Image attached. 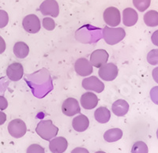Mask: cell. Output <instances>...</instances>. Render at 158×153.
<instances>
[{
	"mask_svg": "<svg viewBox=\"0 0 158 153\" xmlns=\"http://www.w3.org/2000/svg\"><path fill=\"white\" fill-rule=\"evenodd\" d=\"M153 80H154V81L158 84V66L156 67L155 69H153Z\"/></svg>",
	"mask_w": 158,
	"mask_h": 153,
	"instance_id": "obj_34",
	"label": "cell"
},
{
	"mask_svg": "<svg viewBox=\"0 0 158 153\" xmlns=\"http://www.w3.org/2000/svg\"><path fill=\"white\" fill-rule=\"evenodd\" d=\"M8 107V102L5 97L0 95V110H5Z\"/></svg>",
	"mask_w": 158,
	"mask_h": 153,
	"instance_id": "obj_29",
	"label": "cell"
},
{
	"mask_svg": "<svg viewBox=\"0 0 158 153\" xmlns=\"http://www.w3.org/2000/svg\"><path fill=\"white\" fill-rule=\"evenodd\" d=\"M62 111L65 115L71 117L80 113L81 108L78 101L74 98H68L63 102L62 105Z\"/></svg>",
	"mask_w": 158,
	"mask_h": 153,
	"instance_id": "obj_8",
	"label": "cell"
},
{
	"mask_svg": "<svg viewBox=\"0 0 158 153\" xmlns=\"http://www.w3.org/2000/svg\"><path fill=\"white\" fill-rule=\"evenodd\" d=\"M104 22L111 27H116L117 25L120 24L121 17L120 12L114 6H110L107 8L103 14Z\"/></svg>",
	"mask_w": 158,
	"mask_h": 153,
	"instance_id": "obj_5",
	"label": "cell"
},
{
	"mask_svg": "<svg viewBox=\"0 0 158 153\" xmlns=\"http://www.w3.org/2000/svg\"><path fill=\"white\" fill-rule=\"evenodd\" d=\"M109 54L104 49H98L94 50L90 55V63L93 66L100 68L108 62Z\"/></svg>",
	"mask_w": 158,
	"mask_h": 153,
	"instance_id": "obj_10",
	"label": "cell"
},
{
	"mask_svg": "<svg viewBox=\"0 0 158 153\" xmlns=\"http://www.w3.org/2000/svg\"><path fill=\"white\" fill-rule=\"evenodd\" d=\"M144 22L149 27H155L158 25V12L156 10H149L144 15Z\"/></svg>",
	"mask_w": 158,
	"mask_h": 153,
	"instance_id": "obj_21",
	"label": "cell"
},
{
	"mask_svg": "<svg viewBox=\"0 0 158 153\" xmlns=\"http://www.w3.org/2000/svg\"><path fill=\"white\" fill-rule=\"evenodd\" d=\"M81 104L85 110L94 109L98 104V97L93 92H85L81 95Z\"/></svg>",
	"mask_w": 158,
	"mask_h": 153,
	"instance_id": "obj_14",
	"label": "cell"
},
{
	"mask_svg": "<svg viewBox=\"0 0 158 153\" xmlns=\"http://www.w3.org/2000/svg\"><path fill=\"white\" fill-rule=\"evenodd\" d=\"M71 153H89L88 150L85 148H76L72 150Z\"/></svg>",
	"mask_w": 158,
	"mask_h": 153,
	"instance_id": "obj_32",
	"label": "cell"
},
{
	"mask_svg": "<svg viewBox=\"0 0 158 153\" xmlns=\"http://www.w3.org/2000/svg\"><path fill=\"white\" fill-rule=\"evenodd\" d=\"M14 53L18 58H26L29 55V47L25 42H17L14 46Z\"/></svg>",
	"mask_w": 158,
	"mask_h": 153,
	"instance_id": "obj_19",
	"label": "cell"
},
{
	"mask_svg": "<svg viewBox=\"0 0 158 153\" xmlns=\"http://www.w3.org/2000/svg\"><path fill=\"white\" fill-rule=\"evenodd\" d=\"M6 47V45L5 40L2 36H0V54H2L5 51Z\"/></svg>",
	"mask_w": 158,
	"mask_h": 153,
	"instance_id": "obj_31",
	"label": "cell"
},
{
	"mask_svg": "<svg viewBox=\"0 0 158 153\" xmlns=\"http://www.w3.org/2000/svg\"><path fill=\"white\" fill-rule=\"evenodd\" d=\"M156 137H157V139H158V130L157 131H156Z\"/></svg>",
	"mask_w": 158,
	"mask_h": 153,
	"instance_id": "obj_36",
	"label": "cell"
},
{
	"mask_svg": "<svg viewBox=\"0 0 158 153\" xmlns=\"http://www.w3.org/2000/svg\"><path fill=\"white\" fill-rule=\"evenodd\" d=\"M24 74L23 66L19 62H14L7 67L6 75L12 81H18L22 78Z\"/></svg>",
	"mask_w": 158,
	"mask_h": 153,
	"instance_id": "obj_12",
	"label": "cell"
},
{
	"mask_svg": "<svg viewBox=\"0 0 158 153\" xmlns=\"http://www.w3.org/2000/svg\"><path fill=\"white\" fill-rule=\"evenodd\" d=\"M94 117L99 123L104 124L108 123L111 119V112L106 107H100L95 111Z\"/></svg>",
	"mask_w": 158,
	"mask_h": 153,
	"instance_id": "obj_18",
	"label": "cell"
},
{
	"mask_svg": "<svg viewBox=\"0 0 158 153\" xmlns=\"http://www.w3.org/2000/svg\"><path fill=\"white\" fill-rule=\"evenodd\" d=\"M43 26L45 29H47L48 31H52L55 29L56 27V22L55 21L51 18H44L43 19Z\"/></svg>",
	"mask_w": 158,
	"mask_h": 153,
	"instance_id": "obj_25",
	"label": "cell"
},
{
	"mask_svg": "<svg viewBox=\"0 0 158 153\" xmlns=\"http://www.w3.org/2000/svg\"><path fill=\"white\" fill-rule=\"evenodd\" d=\"M23 28L27 33H36L40 30V21L39 18L35 14H29L24 18L22 21Z\"/></svg>",
	"mask_w": 158,
	"mask_h": 153,
	"instance_id": "obj_6",
	"label": "cell"
},
{
	"mask_svg": "<svg viewBox=\"0 0 158 153\" xmlns=\"http://www.w3.org/2000/svg\"><path fill=\"white\" fill-rule=\"evenodd\" d=\"M123 137V131L118 128L110 129L104 134V139L107 142H115Z\"/></svg>",
	"mask_w": 158,
	"mask_h": 153,
	"instance_id": "obj_20",
	"label": "cell"
},
{
	"mask_svg": "<svg viewBox=\"0 0 158 153\" xmlns=\"http://www.w3.org/2000/svg\"><path fill=\"white\" fill-rule=\"evenodd\" d=\"M118 73V69L114 63H106L100 67L98 71L99 76L104 81H111L116 78Z\"/></svg>",
	"mask_w": 158,
	"mask_h": 153,
	"instance_id": "obj_4",
	"label": "cell"
},
{
	"mask_svg": "<svg viewBox=\"0 0 158 153\" xmlns=\"http://www.w3.org/2000/svg\"><path fill=\"white\" fill-rule=\"evenodd\" d=\"M26 153H45L44 149L42 146L37 144H32L27 148Z\"/></svg>",
	"mask_w": 158,
	"mask_h": 153,
	"instance_id": "obj_27",
	"label": "cell"
},
{
	"mask_svg": "<svg viewBox=\"0 0 158 153\" xmlns=\"http://www.w3.org/2000/svg\"><path fill=\"white\" fill-rule=\"evenodd\" d=\"M6 121V115L4 112L0 111V126L3 125Z\"/></svg>",
	"mask_w": 158,
	"mask_h": 153,
	"instance_id": "obj_33",
	"label": "cell"
},
{
	"mask_svg": "<svg viewBox=\"0 0 158 153\" xmlns=\"http://www.w3.org/2000/svg\"><path fill=\"white\" fill-rule=\"evenodd\" d=\"M147 61L151 65H158V49L151 50L148 53Z\"/></svg>",
	"mask_w": 158,
	"mask_h": 153,
	"instance_id": "obj_24",
	"label": "cell"
},
{
	"mask_svg": "<svg viewBox=\"0 0 158 153\" xmlns=\"http://www.w3.org/2000/svg\"><path fill=\"white\" fill-rule=\"evenodd\" d=\"M95 153H106V152H104V151H98Z\"/></svg>",
	"mask_w": 158,
	"mask_h": 153,
	"instance_id": "obj_35",
	"label": "cell"
},
{
	"mask_svg": "<svg viewBox=\"0 0 158 153\" xmlns=\"http://www.w3.org/2000/svg\"><path fill=\"white\" fill-rule=\"evenodd\" d=\"M36 132L42 139L45 141H50L56 137L59 129L51 120H42L36 126Z\"/></svg>",
	"mask_w": 158,
	"mask_h": 153,
	"instance_id": "obj_1",
	"label": "cell"
},
{
	"mask_svg": "<svg viewBox=\"0 0 158 153\" xmlns=\"http://www.w3.org/2000/svg\"><path fill=\"white\" fill-rule=\"evenodd\" d=\"M149 149L148 146L143 141H137L134 144L132 149H131V153H148Z\"/></svg>",
	"mask_w": 158,
	"mask_h": 153,
	"instance_id": "obj_22",
	"label": "cell"
},
{
	"mask_svg": "<svg viewBox=\"0 0 158 153\" xmlns=\"http://www.w3.org/2000/svg\"><path fill=\"white\" fill-rule=\"evenodd\" d=\"M150 98L155 104L158 105V86L153 87L150 90Z\"/></svg>",
	"mask_w": 158,
	"mask_h": 153,
	"instance_id": "obj_28",
	"label": "cell"
},
{
	"mask_svg": "<svg viewBox=\"0 0 158 153\" xmlns=\"http://www.w3.org/2000/svg\"><path fill=\"white\" fill-rule=\"evenodd\" d=\"M75 72L81 77H86L93 73V66L88 59L85 58H81L77 59L74 64Z\"/></svg>",
	"mask_w": 158,
	"mask_h": 153,
	"instance_id": "obj_11",
	"label": "cell"
},
{
	"mask_svg": "<svg viewBox=\"0 0 158 153\" xmlns=\"http://www.w3.org/2000/svg\"><path fill=\"white\" fill-rule=\"evenodd\" d=\"M40 10L44 16L56 18L59 14V4L56 0H44L40 6Z\"/></svg>",
	"mask_w": 158,
	"mask_h": 153,
	"instance_id": "obj_7",
	"label": "cell"
},
{
	"mask_svg": "<svg viewBox=\"0 0 158 153\" xmlns=\"http://www.w3.org/2000/svg\"><path fill=\"white\" fill-rule=\"evenodd\" d=\"M129 103L124 99H118L115 101L111 107V111L116 116L123 117L126 115L129 111Z\"/></svg>",
	"mask_w": 158,
	"mask_h": 153,
	"instance_id": "obj_16",
	"label": "cell"
},
{
	"mask_svg": "<svg viewBox=\"0 0 158 153\" xmlns=\"http://www.w3.org/2000/svg\"><path fill=\"white\" fill-rule=\"evenodd\" d=\"M89 126V120L84 115H79L76 116L72 121V126L75 131L84 132L88 129Z\"/></svg>",
	"mask_w": 158,
	"mask_h": 153,
	"instance_id": "obj_17",
	"label": "cell"
},
{
	"mask_svg": "<svg viewBox=\"0 0 158 153\" xmlns=\"http://www.w3.org/2000/svg\"><path fill=\"white\" fill-rule=\"evenodd\" d=\"M8 131L13 137L21 138L23 137L27 131L26 125L22 119H14L8 124Z\"/></svg>",
	"mask_w": 158,
	"mask_h": 153,
	"instance_id": "obj_3",
	"label": "cell"
},
{
	"mask_svg": "<svg viewBox=\"0 0 158 153\" xmlns=\"http://www.w3.org/2000/svg\"><path fill=\"white\" fill-rule=\"evenodd\" d=\"M82 87L85 90L94 91L98 93L102 92L104 89V83L95 76L85 78L82 81Z\"/></svg>",
	"mask_w": 158,
	"mask_h": 153,
	"instance_id": "obj_9",
	"label": "cell"
},
{
	"mask_svg": "<svg viewBox=\"0 0 158 153\" xmlns=\"http://www.w3.org/2000/svg\"><path fill=\"white\" fill-rule=\"evenodd\" d=\"M68 142L67 139L63 137H56L50 141L49 148L52 153H63L67 149Z\"/></svg>",
	"mask_w": 158,
	"mask_h": 153,
	"instance_id": "obj_13",
	"label": "cell"
},
{
	"mask_svg": "<svg viewBox=\"0 0 158 153\" xmlns=\"http://www.w3.org/2000/svg\"><path fill=\"white\" fill-rule=\"evenodd\" d=\"M138 20V14L136 10L132 8H126L123 11V25L131 27L137 23Z\"/></svg>",
	"mask_w": 158,
	"mask_h": 153,
	"instance_id": "obj_15",
	"label": "cell"
},
{
	"mask_svg": "<svg viewBox=\"0 0 158 153\" xmlns=\"http://www.w3.org/2000/svg\"><path fill=\"white\" fill-rule=\"evenodd\" d=\"M151 40L153 42V43L155 46L158 47V30L155 31L153 33L152 36H151Z\"/></svg>",
	"mask_w": 158,
	"mask_h": 153,
	"instance_id": "obj_30",
	"label": "cell"
},
{
	"mask_svg": "<svg viewBox=\"0 0 158 153\" xmlns=\"http://www.w3.org/2000/svg\"><path fill=\"white\" fill-rule=\"evenodd\" d=\"M126 36V32L123 28H109L108 26L103 29V38L109 45H115L119 43Z\"/></svg>",
	"mask_w": 158,
	"mask_h": 153,
	"instance_id": "obj_2",
	"label": "cell"
},
{
	"mask_svg": "<svg viewBox=\"0 0 158 153\" xmlns=\"http://www.w3.org/2000/svg\"><path fill=\"white\" fill-rule=\"evenodd\" d=\"M9 22L8 14L3 10H0V29L6 27Z\"/></svg>",
	"mask_w": 158,
	"mask_h": 153,
	"instance_id": "obj_26",
	"label": "cell"
},
{
	"mask_svg": "<svg viewBox=\"0 0 158 153\" xmlns=\"http://www.w3.org/2000/svg\"><path fill=\"white\" fill-rule=\"evenodd\" d=\"M151 0H133L134 6L141 12L146 10L150 6Z\"/></svg>",
	"mask_w": 158,
	"mask_h": 153,
	"instance_id": "obj_23",
	"label": "cell"
}]
</instances>
